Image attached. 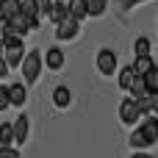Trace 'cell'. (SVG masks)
<instances>
[{
  "instance_id": "5",
  "label": "cell",
  "mask_w": 158,
  "mask_h": 158,
  "mask_svg": "<svg viewBox=\"0 0 158 158\" xmlns=\"http://www.w3.org/2000/svg\"><path fill=\"white\" fill-rule=\"evenodd\" d=\"M119 119L125 125H136V119H142V111H139V106H136L133 97H125L119 103Z\"/></svg>"
},
{
  "instance_id": "27",
  "label": "cell",
  "mask_w": 158,
  "mask_h": 158,
  "mask_svg": "<svg viewBox=\"0 0 158 158\" xmlns=\"http://www.w3.org/2000/svg\"><path fill=\"white\" fill-rule=\"evenodd\" d=\"M8 75V64H6V58L0 56V78H6Z\"/></svg>"
},
{
  "instance_id": "31",
  "label": "cell",
  "mask_w": 158,
  "mask_h": 158,
  "mask_svg": "<svg viewBox=\"0 0 158 158\" xmlns=\"http://www.w3.org/2000/svg\"><path fill=\"white\" fill-rule=\"evenodd\" d=\"M3 22H6V17H3V14H0V25H3Z\"/></svg>"
},
{
  "instance_id": "15",
  "label": "cell",
  "mask_w": 158,
  "mask_h": 158,
  "mask_svg": "<svg viewBox=\"0 0 158 158\" xmlns=\"http://www.w3.org/2000/svg\"><path fill=\"white\" fill-rule=\"evenodd\" d=\"M67 11H69L75 19L89 17V14H86V0H67Z\"/></svg>"
},
{
  "instance_id": "14",
  "label": "cell",
  "mask_w": 158,
  "mask_h": 158,
  "mask_svg": "<svg viewBox=\"0 0 158 158\" xmlns=\"http://www.w3.org/2000/svg\"><path fill=\"white\" fill-rule=\"evenodd\" d=\"M128 92H131V97H133V100H139V97H144V94H147V86H144L142 75H133V81H131Z\"/></svg>"
},
{
  "instance_id": "25",
  "label": "cell",
  "mask_w": 158,
  "mask_h": 158,
  "mask_svg": "<svg viewBox=\"0 0 158 158\" xmlns=\"http://www.w3.org/2000/svg\"><path fill=\"white\" fill-rule=\"evenodd\" d=\"M50 6H53V0H36V11H39V17H47Z\"/></svg>"
},
{
  "instance_id": "30",
  "label": "cell",
  "mask_w": 158,
  "mask_h": 158,
  "mask_svg": "<svg viewBox=\"0 0 158 158\" xmlns=\"http://www.w3.org/2000/svg\"><path fill=\"white\" fill-rule=\"evenodd\" d=\"M0 56H3V39H0Z\"/></svg>"
},
{
  "instance_id": "17",
  "label": "cell",
  "mask_w": 158,
  "mask_h": 158,
  "mask_svg": "<svg viewBox=\"0 0 158 158\" xmlns=\"http://www.w3.org/2000/svg\"><path fill=\"white\" fill-rule=\"evenodd\" d=\"M69 11H67V3H53L50 6V11H47V17L53 19V22H58V19H64Z\"/></svg>"
},
{
  "instance_id": "6",
  "label": "cell",
  "mask_w": 158,
  "mask_h": 158,
  "mask_svg": "<svg viewBox=\"0 0 158 158\" xmlns=\"http://www.w3.org/2000/svg\"><path fill=\"white\" fill-rule=\"evenodd\" d=\"M117 53L114 50H108V47H103L100 53H97V69L103 72V75H114L117 72Z\"/></svg>"
},
{
  "instance_id": "3",
  "label": "cell",
  "mask_w": 158,
  "mask_h": 158,
  "mask_svg": "<svg viewBox=\"0 0 158 158\" xmlns=\"http://www.w3.org/2000/svg\"><path fill=\"white\" fill-rule=\"evenodd\" d=\"M78 31H81V19H75L72 14H67L64 19H58V22H56V39H61V42L75 39V36H78Z\"/></svg>"
},
{
  "instance_id": "32",
  "label": "cell",
  "mask_w": 158,
  "mask_h": 158,
  "mask_svg": "<svg viewBox=\"0 0 158 158\" xmlns=\"http://www.w3.org/2000/svg\"><path fill=\"white\" fill-rule=\"evenodd\" d=\"M53 3H67V0H53Z\"/></svg>"
},
{
  "instance_id": "13",
  "label": "cell",
  "mask_w": 158,
  "mask_h": 158,
  "mask_svg": "<svg viewBox=\"0 0 158 158\" xmlns=\"http://www.w3.org/2000/svg\"><path fill=\"white\" fill-rule=\"evenodd\" d=\"M142 128H144V133L150 136V142H153V144H158V119H156V114H147Z\"/></svg>"
},
{
  "instance_id": "26",
  "label": "cell",
  "mask_w": 158,
  "mask_h": 158,
  "mask_svg": "<svg viewBox=\"0 0 158 158\" xmlns=\"http://www.w3.org/2000/svg\"><path fill=\"white\" fill-rule=\"evenodd\" d=\"M8 108V92H6V86H0V111H6Z\"/></svg>"
},
{
  "instance_id": "18",
  "label": "cell",
  "mask_w": 158,
  "mask_h": 158,
  "mask_svg": "<svg viewBox=\"0 0 158 158\" xmlns=\"http://www.w3.org/2000/svg\"><path fill=\"white\" fill-rule=\"evenodd\" d=\"M19 11V0H0V14L8 19L11 14H17Z\"/></svg>"
},
{
  "instance_id": "16",
  "label": "cell",
  "mask_w": 158,
  "mask_h": 158,
  "mask_svg": "<svg viewBox=\"0 0 158 158\" xmlns=\"http://www.w3.org/2000/svg\"><path fill=\"white\" fill-rule=\"evenodd\" d=\"M142 81H144V86H147V92H150V94H158V67L147 69V72L142 75Z\"/></svg>"
},
{
  "instance_id": "1",
  "label": "cell",
  "mask_w": 158,
  "mask_h": 158,
  "mask_svg": "<svg viewBox=\"0 0 158 158\" xmlns=\"http://www.w3.org/2000/svg\"><path fill=\"white\" fill-rule=\"evenodd\" d=\"M42 67H44V61H42V53H39V50H31V53H25V56H22V61H19V69H22L25 86H28V83H33V81L39 78Z\"/></svg>"
},
{
  "instance_id": "20",
  "label": "cell",
  "mask_w": 158,
  "mask_h": 158,
  "mask_svg": "<svg viewBox=\"0 0 158 158\" xmlns=\"http://www.w3.org/2000/svg\"><path fill=\"white\" fill-rule=\"evenodd\" d=\"M117 75H119V89H125V92H128V86H131V81H133V75H136V72H133L131 67H122Z\"/></svg>"
},
{
  "instance_id": "29",
  "label": "cell",
  "mask_w": 158,
  "mask_h": 158,
  "mask_svg": "<svg viewBox=\"0 0 158 158\" xmlns=\"http://www.w3.org/2000/svg\"><path fill=\"white\" fill-rule=\"evenodd\" d=\"M122 3H125V6L131 8V6H136V3H142V0H122Z\"/></svg>"
},
{
  "instance_id": "7",
  "label": "cell",
  "mask_w": 158,
  "mask_h": 158,
  "mask_svg": "<svg viewBox=\"0 0 158 158\" xmlns=\"http://www.w3.org/2000/svg\"><path fill=\"white\" fill-rule=\"evenodd\" d=\"M11 131H14V144H25V139H28V117L25 114H19L14 122H11Z\"/></svg>"
},
{
  "instance_id": "22",
  "label": "cell",
  "mask_w": 158,
  "mask_h": 158,
  "mask_svg": "<svg viewBox=\"0 0 158 158\" xmlns=\"http://www.w3.org/2000/svg\"><path fill=\"white\" fill-rule=\"evenodd\" d=\"M133 53H136V56H147V53H150V39H147V36H139L136 44H133Z\"/></svg>"
},
{
  "instance_id": "11",
  "label": "cell",
  "mask_w": 158,
  "mask_h": 158,
  "mask_svg": "<svg viewBox=\"0 0 158 158\" xmlns=\"http://www.w3.org/2000/svg\"><path fill=\"white\" fill-rule=\"evenodd\" d=\"M153 67H156V61H153V56H150V53H147V56H136V61L131 64V69H133L136 75H144V72H147V69H153Z\"/></svg>"
},
{
  "instance_id": "2",
  "label": "cell",
  "mask_w": 158,
  "mask_h": 158,
  "mask_svg": "<svg viewBox=\"0 0 158 158\" xmlns=\"http://www.w3.org/2000/svg\"><path fill=\"white\" fill-rule=\"evenodd\" d=\"M6 25L17 33V36H25L28 31H36V25H39V17H28V14H22V11H17V14H11L8 19H6Z\"/></svg>"
},
{
  "instance_id": "10",
  "label": "cell",
  "mask_w": 158,
  "mask_h": 158,
  "mask_svg": "<svg viewBox=\"0 0 158 158\" xmlns=\"http://www.w3.org/2000/svg\"><path fill=\"white\" fill-rule=\"evenodd\" d=\"M131 147L133 150H144V147H153V142H150V136L144 133V128L139 125L133 133H131Z\"/></svg>"
},
{
  "instance_id": "4",
  "label": "cell",
  "mask_w": 158,
  "mask_h": 158,
  "mask_svg": "<svg viewBox=\"0 0 158 158\" xmlns=\"http://www.w3.org/2000/svg\"><path fill=\"white\" fill-rule=\"evenodd\" d=\"M22 56H25V42L22 39H11V42L3 44V58H6L8 67H19Z\"/></svg>"
},
{
  "instance_id": "19",
  "label": "cell",
  "mask_w": 158,
  "mask_h": 158,
  "mask_svg": "<svg viewBox=\"0 0 158 158\" xmlns=\"http://www.w3.org/2000/svg\"><path fill=\"white\" fill-rule=\"evenodd\" d=\"M106 11V0H86V14L89 17H100Z\"/></svg>"
},
{
  "instance_id": "24",
  "label": "cell",
  "mask_w": 158,
  "mask_h": 158,
  "mask_svg": "<svg viewBox=\"0 0 158 158\" xmlns=\"http://www.w3.org/2000/svg\"><path fill=\"white\" fill-rule=\"evenodd\" d=\"M0 158H19V150L14 144H0Z\"/></svg>"
},
{
  "instance_id": "12",
  "label": "cell",
  "mask_w": 158,
  "mask_h": 158,
  "mask_svg": "<svg viewBox=\"0 0 158 158\" xmlns=\"http://www.w3.org/2000/svg\"><path fill=\"white\" fill-rule=\"evenodd\" d=\"M69 100H72L69 86H56V89H53V103H56L58 108H67V106H69Z\"/></svg>"
},
{
  "instance_id": "8",
  "label": "cell",
  "mask_w": 158,
  "mask_h": 158,
  "mask_svg": "<svg viewBox=\"0 0 158 158\" xmlns=\"http://www.w3.org/2000/svg\"><path fill=\"white\" fill-rule=\"evenodd\" d=\"M6 92H8V106H25V83H11V86H6Z\"/></svg>"
},
{
  "instance_id": "21",
  "label": "cell",
  "mask_w": 158,
  "mask_h": 158,
  "mask_svg": "<svg viewBox=\"0 0 158 158\" xmlns=\"http://www.w3.org/2000/svg\"><path fill=\"white\" fill-rule=\"evenodd\" d=\"M0 144H14V131H11V122H3V125H0Z\"/></svg>"
},
{
  "instance_id": "9",
  "label": "cell",
  "mask_w": 158,
  "mask_h": 158,
  "mask_svg": "<svg viewBox=\"0 0 158 158\" xmlns=\"http://www.w3.org/2000/svg\"><path fill=\"white\" fill-rule=\"evenodd\" d=\"M42 61H47V69H61L64 67V50L61 47H50Z\"/></svg>"
},
{
  "instance_id": "28",
  "label": "cell",
  "mask_w": 158,
  "mask_h": 158,
  "mask_svg": "<svg viewBox=\"0 0 158 158\" xmlns=\"http://www.w3.org/2000/svg\"><path fill=\"white\" fill-rule=\"evenodd\" d=\"M131 158H153V156H150V153H142V150H136Z\"/></svg>"
},
{
  "instance_id": "23",
  "label": "cell",
  "mask_w": 158,
  "mask_h": 158,
  "mask_svg": "<svg viewBox=\"0 0 158 158\" xmlns=\"http://www.w3.org/2000/svg\"><path fill=\"white\" fill-rule=\"evenodd\" d=\"M19 11L28 14V17H39V11H36V0H19Z\"/></svg>"
}]
</instances>
